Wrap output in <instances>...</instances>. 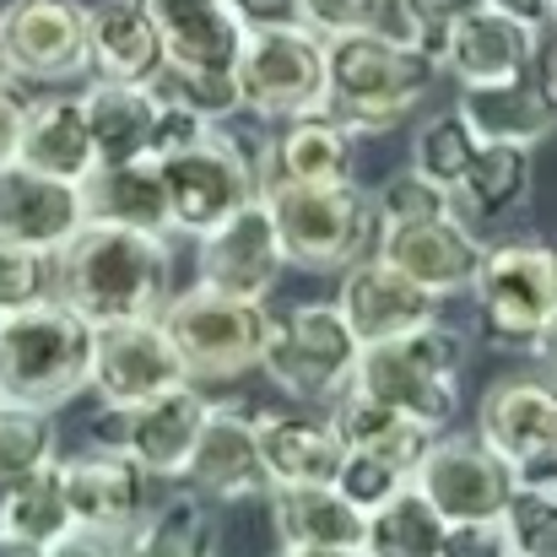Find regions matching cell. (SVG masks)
<instances>
[{"label": "cell", "mask_w": 557, "mask_h": 557, "mask_svg": "<svg viewBox=\"0 0 557 557\" xmlns=\"http://www.w3.org/2000/svg\"><path fill=\"white\" fill-rule=\"evenodd\" d=\"M476 438L504 455L515 471H531L557 449V379L542 373H515L487 384L476 406Z\"/></svg>", "instance_id": "obj_18"}, {"label": "cell", "mask_w": 557, "mask_h": 557, "mask_svg": "<svg viewBox=\"0 0 557 557\" xmlns=\"http://www.w3.org/2000/svg\"><path fill=\"white\" fill-rule=\"evenodd\" d=\"M449 520L406 482L395 498L363 515V557H438Z\"/></svg>", "instance_id": "obj_35"}, {"label": "cell", "mask_w": 557, "mask_h": 557, "mask_svg": "<svg viewBox=\"0 0 557 557\" xmlns=\"http://www.w3.org/2000/svg\"><path fill=\"white\" fill-rule=\"evenodd\" d=\"M125 557H216V525L200 493H163L147 520L125 536Z\"/></svg>", "instance_id": "obj_34"}, {"label": "cell", "mask_w": 557, "mask_h": 557, "mask_svg": "<svg viewBox=\"0 0 557 557\" xmlns=\"http://www.w3.org/2000/svg\"><path fill=\"white\" fill-rule=\"evenodd\" d=\"M271 525L282 547H363V509L336 482L271 487Z\"/></svg>", "instance_id": "obj_29"}, {"label": "cell", "mask_w": 557, "mask_h": 557, "mask_svg": "<svg viewBox=\"0 0 557 557\" xmlns=\"http://www.w3.org/2000/svg\"><path fill=\"white\" fill-rule=\"evenodd\" d=\"M185 487L200 493L206 504H238V498L271 493L260 438H255V411H244V406H211L206 411V428L189 449Z\"/></svg>", "instance_id": "obj_20"}, {"label": "cell", "mask_w": 557, "mask_h": 557, "mask_svg": "<svg viewBox=\"0 0 557 557\" xmlns=\"http://www.w3.org/2000/svg\"><path fill=\"white\" fill-rule=\"evenodd\" d=\"M0 325H5V314H0Z\"/></svg>", "instance_id": "obj_57"}, {"label": "cell", "mask_w": 557, "mask_h": 557, "mask_svg": "<svg viewBox=\"0 0 557 557\" xmlns=\"http://www.w3.org/2000/svg\"><path fill=\"white\" fill-rule=\"evenodd\" d=\"M547 16H553V22H557V0H553V11H547Z\"/></svg>", "instance_id": "obj_56"}, {"label": "cell", "mask_w": 557, "mask_h": 557, "mask_svg": "<svg viewBox=\"0 0 557 557\" xmlns=\"http://www.w3.org/2000/svg\"><path fill=\"white\" fill-rule=\"evenodd\" d=\"M276 557H363V547H282Z\"/></svg>", "instance_id": "obj_55"}, {"label": "cell", "mask_w": 557, "mask_h": 557, "mask_svg": "<svg viewBox=\"0 0 557 557\" xmlns=\"http://www.w3.org/2000/svg\"><path fill=\"white\" fill-rule=\"evenodd\" d=\"M60 271H54V249H33L16 238H0V314H22L38 304H54Z\"/></svg>", "instance_id": "obj_39"}, {"label": "cell", "mask_w": 557, "mask_h": 557, "mask_svg": "<svg viewBox=\"0 0 557 557\" xmlns=\"http://www.w3.org/2000/svg\"><path fill=\"white\" fill-rule=\"evenodd\" d=\"M49 460H60L54 455V411L0 400V493L16 487L22 476L44 471Z\"/></svg>", "instance_id": "obj_38"}, {"label": "cell", "mask_w": 557, "mask_h": 557, "mask_svg": "<svg viewBox=\"0 0 557 557\" xmlns=\"http://www.w3.org/2000/svg\"><path fill=\"white\" fill-rule=\"evenodd\" d=\"M531 358H536L542 369H553V373H557V309L547 314V325H542V331L531 336Z\"/></svg>", "instance_id": "obj_51"}, {"label": "cell", "mask_w": 557, "mask_h": 557, "mask_svg": "<svg viewBox=\"0 0 557 557\" xmlns=\"http://www.w3.org/2000/svg\"><path fill=\"white\" fill-rule=\"evenodd\" d=\"M0 71L16 82H65L87 71V5L76 0H5Z\"/></svg>", "instance_id": "obj_14"}, {"label": "cell", "mask_w": 557, "mask_h": 557, "mask_svg": "<svg viewBox=\"0 0 557 557\" xmlns=\"http://www.w3.org/2000/svg\"><path fill=\"white\" fill-rule=\"evenodd\" d=\"M358 336L347 331L336 304H298L293 314H271V336L260 369L298 406H331L358 369Z\"/></svg>", "instance_id": "obj_7"}, {"label": "cell", "mask_w": 557, "mask_h": 557, "mask_svg": "<svg viewBox=\"0 0 557 557\" xmlns=\"http://www.w3.org/2000/svg\"><path fill=\"white\" fill-rule=\"evenodd\" d=\"M82 109H87V131H92L98 169L152 158L158 98H152L147 87H136V82H92V87L82 92Z\"/></svg>", "instance_id": "obj_31"}, {"label": "cell", "mask_w": 557, "mask_h": 557, "mask_svg": "<svg viewBox=\"0 0 557 557\" xmlns=\"http://www.w3.org/2000/svg\"><path fill=\"white\" fill-rule=\"evenodd\" d=\"M406 482H411V471H400V466H389V460H379V455H363V449H347L342 466H336V487H342V498H352L363 515L379 509L384 498H395Z\"/></svg>", "instance_id": "obj_42"}, {"label": "cell", "mask_w": 557, "mask_h": 557, "mask_svg": "<svg viewBox=\"0 0 557 557\" xmlns=\"http://www.w3.org/2000/svg\"><path fill=\"white\" fill-rule=\"evenodd\" d=\"M438 65L400 33L358 27L325 38V114H336L352 136L395 131L433 87Z\"/></svg>", "instance_id": "obj_2"}, {"label": "cell", "mask_w": 557, "mask_h": 557, "mask_svg": "<svg viewBox=\"0 0 557 557\" xmlns=\"http://www.w3.org/2000/svg\"><path fill=\"white\" fill-rule=\"evenodd\" d=\"M92 379V325L54 304L5 314L0 325V395L16 406L60 411Z\"/></svg>", "instance_id": "obj_3"}, {"label": "cell", "mask_w": 557, "mask_h": 557, "mask_svg": "<svg viewBox=\"0 0 557 557\" xmlns=\"http://www.w3.org/2000/svg\"><path fill=\"white\" fill-rule=\"evenodd\" d=\"M244 33H276V27H304V0H227Z\"/></svg>", "instance_id": "obj_48"}, {"label": "cell", "mask_w": 557, "mask_h": 557, "mask_svg": "<svg viewBox=\"0 0 557 557\" xmlns=\"http://www.w3.org/2000/svg\"><path fill=\"white\" fill-rule=\"evenodd\" d=\"M358 180V136L314 109L287 120V131L265 147L260 163V185H352Z\"/></svg>", "instance_id": "obj_25"}, {"label": "cell", "mask_w": 557, "mask_h": 557, "mask_svg": "<svg viewBox=\"0 0 557 557\" xmlns=\"http://www.w3.org/2000/svg\"><path fill=\"white\" fill-rule=\"evenodd\" d=\"M158 320L185 363L189 384H200V379L216 384V379H238V373L260 369V352L271 336V309L260 298H233L206 282H195L189 293H174Z\"/></svg>", "instance_id": "obj_6"}, {"label": "cell", "mask_w": 557, "mask_h": 557, "mask_svg": "<svg viewBox=\"0 0 557 557\" xmlns=\"http://www.w3.org/2000/svg\"><path fill=\"white\" fill-rule=\"evenodd\" d=\"M87 71H98V82H136V87H147L163 71V38L141 0L87 5Z\"/></svg>", "instance_id": "obj_27"}, {"label": "cell", "mask_w": 557, "mask_h": 557, "mask_svg": "<svg viewBox=\"0 0 557 557\" xmlns=\"http://www.w3.org/2000/svg\"><path fill=\"white\" fill-rule=\"evenodd\" d=\"M87 200V222H114V227H136V233H174L169 216V189L158 158H136V163H114V169H92V180L82 185Z\"/></svg>", "instance_id": "obj_30"}, {"label": "cell", "mask_w": 557, "mask_h": 557, "mask_svg": "<svg viewBox=\"0 0 557 557\" xmlns=\"http://www.w3.org/2000/svg\"><path fill=\"white\" fill-rule=\"evenodd\" d=\"M54 271H60L54 298L65 309H76L87 325H114V320L163 314L174 255H169V238H158V233L82 222L54 249Z\"/></svg>", "instance_id": "obj_1"}, {"label": "cell", "mask_w": 557, "mask_h": 557, "mask_svg": "<svg viewBox=\"0 0 557 557\" xmlns=\"http://www.w3.org/2000/svg\"><path fill=\"white\" fill-rule=\"evenodd\" d=\"M82 222H87L82 185L49 180L16 158L0 163V238H16L33 249H60Z\"/></svg>", "instance_id": "obj_24"}, {"label": "cell", "mask_w": 557, "mask_h": 557, "mask_svg": "<svg viewBox=\"0 0 557 557\" xmlns=\"http://www.w3.org/2000/svg\"><path fill=\"white\" fill-rule=\"evenodd\" d=\"M0 400H5V395H0Z\"/></svg>", "instance_id": "obj_58"}, {"label": "cell", "mask_w": 557, "mask_h": 557, "mask_svg": "<svg viewBox=\"0 0 557 557\" xmlns=\"http://www.w3.org/2000/svg\"><path fill=\"white\" fill-rule=\"evenodd\" d=\"M542 49H547L542 22L498 11V5H476L466 22L449 27L438 49V71H449L460 87H493V82L520 76Z\"/></svg>", "instance_id": "obj_19"}, {"label": "cell", "mask_w": 557, "mask_h": 557, "mask_svg": "<svg viewBox=\"0 0 557 557\" xmlns=\"http://www.w3.org/2000/svg\"><path fill=\"white\" fill-rule=\"evenodd\" d=\"M520 482H536V487H553L557 493V449L547 455V460H536L531 471H520Z\"/></svg>", "instance_id": "obj_54"}, {"label": "cell", "mask_w": 557, "mask_h": 557, "mask_svg": "<svg viewBox=\"0 0 557 557\" xmlns=\"http://www.w3.org/2000/svg\"><path fill=\"white\" fill-rule=\"evenodd\" d=\"M195 282L216 287V293H233V298H260L282 282L287 271V249L276 238V222L265 211V200L255 195L244 211H233L227 222H216L211 233H200L195 244Z\"/></svg>", "instance_id": "obj_17"}, {"label": "cell", "mask_w": 557, "mask_h": 557, "mask_svg": "<svg viewBox=\"0 0 557 557\" xmlns=\"http://www.w3.org/2000/svg\"><path fill=\"white\" fill-rule=\"evenodd\" d=\"M16 163L49 174V180H65V185H87L92 169H98V152H92V131H87V109L82 98H38L27 109V125H22V141H16Z\"/></svg>", "instance_id": "obj_28"}, {"label": "cell", "mask_w": 557, "mask_h": 557, "mask_svg": "<svg viewBox=\"0 0 557 557\" xmlns=\"http://www.w3.org/2000/svg\"><path fill=\"white\" fill-rule=\"evenodd\" d=\"M438 557H515L509 525H504V520H455V525L444 531Z\"/></svg>", "instance_id": "obj_46"}, {"label": "cell", "mask_w": 557, "mask_h": 557, "mask_svg": "<svg viewBox=\"0 0 557 557\" xmlns=\"http://www.w3.org/2000/svg\"><path fill=\"white\" fill-rule=\"evenodd\" d=\"M373 211H379V222H406V216H433V211H455V206H449V189L444 185H433L417 169H400V174H389L379 185Z\"/></svg>", "instance_id": "obj_43"}, {"label": "cell", "mask_w": 557, "mask_h": 557, "mask_svg": "<svg viewBox=\"0 0 557 557\" xmlns=\"http://www.w3.org/2000/svg\"><path fill=\"white\" fill-rule=\"evenodd\" d=\"M163 38V65L180 71H233L244 49V27L227 0H141Z\"/></svg>", "instance_id": "obj_26"}, {"label": "cell", "mask_w": 557, "mask_h": 557, "mask_svg": "<svg viewBox=\"0 0 557 557\" xmlns=\"http://www.w3.org/2000/svg\"><path fill=\"white\" fill-rule=\"evenodd\" d=\"M476 5H487V0H400L406 38H411L417 49H428V54H433V65H438V49H444L449 27H455V22H466Z\"/></svg>", "instance_id": "obj_44"}, {"label": "cell", "mask_w": 557, "mask_h": 557, "mask_svg": "<svg viewBox=\"0 0 557 557\" xmlns=\"http://www.w3.org/2000/svg\"><path fill=\"white\" fill-rule=\"evenodd\" d=\"M0 557H49V547H38V542H27V536L0 531Z\"/></svg>", "instance_id": "obj_53"}, {"label": "cell", "mask_w": 557, "mask_h": 557, "mask_svg": "<svg viewBox=\"0 0 557 557\" xmlns=\"http://www.w3.org/2000/svg\"><path fill=\"white\" fill-rule=\"evenodd\" d=\"M27 109H33V98L22 92V82H16L11 71H0V163L16 158V141H22Z\"/></svg>", "instance_id": "obj_49"}, {"label": "cell", "mask_w": 557, "mask_h": 557, "mask_svg": "<svg viewBox=\"0 0 557 557\" xmlns=\"http://www.w3.org/2000/svg\"><path fill=\"white\" fill-rule=\"evenodd\" d=\"M531 195V147H509V141H482L476 163L460 174V185L449 189V206L460 222L487 227L509 211H520Z\"/></svg>", "instance_id": "obj_33"}, {"label": "cell", "mask_w": 557, "mask_h": 557, "mask_svg": "<svg viewBox=\"0 0 557 557\" xmlns=\"http://www.w3.org/2000/svg\"><path fill=\"white\" fill-rule=\"evenodd\" d=\"M504 525H509L515 557H557V493L520 482L509 509H504Z\"/></svg>", "instance_id": "obj_41"}, {"label": "cell", "mask_w": 557, "mask_h": 557, "mask_svg": "<svg viewBox=\"0 0 557 557\" xmlns=\"http://www.w3.org/2000/svg\"><path fill=\"white\" fill-rule=\"evenodd\" d=\"M331 422H336V433H342L347 449L379 455V460H389V466H400V471H417V460H422L428 444H433V428H428V422H417V417H406V411L373 400V395L352 389V384L331 400Z\"/></svg>", "instance_id": "obj_32"}, {"label": "cell", "mask_w": 557, "mask_h": 557, "mask_svg": "<svg viewBox=\"0 0 557 557\" xmlns=\"http://www.w3.org/2000/svg\"><path fill=\"white\" fill-rule=\"evenodd\" d=\"M238 103L265 120H298L325 109V38L314 27L249 33L233 65Z\"/></svg>", "instance_id": "obj_9"}, {"label": "cell", "mask_w": 557, "mask_h": 557, "mask_svg": "<svg viewBox=\"0 0 557 557\" xmlns=\"http://www.w3.org/2000/svg\"><path fill=\"white\" fill-rule=\"evenodd\" d=\"M384 0H304V27H314L320 38L336 33H358V27H379Z\"/></svg>", "instance_id": "obj_45"}, {"label": "cell", "mask_w": 557, "mask_h": 557, "mask_svg": "<svg viewBox=\"0 0 557 557\" xmlns=\"http://www.w3.org/2000/svg\"><path fill=\"white\" fill-rule=\"evenodd\" d=\"M211 131V120L206 114H195V109H180V103H158V125H152V158H169V152H180L189 141H200Z\"/></svg>", "instance_id": "obj_47"}, {"label": "cell", "mask_w": 557, "mask_h": 557, "mask_svg": "<svg viewBox=\"0 0 557 557\" xmlns=\"http://www.w3.org/2000/svg\"><path fill=\"white\" fill-rule=\"evenodd\" d=\"M147 92H152L158 103H180V109L206 114L211 125L244 109V103H238L233 71H180V65H163V71L147 82Z\"/></svg>", "instance_id": "obj_40"}, {"label": "cell", "mask_w": 557, "mask_h": 557, "mask_svg": "<svg viewBox=\"0 0 557 557\" xmlns=\"http://www.w3.org/2000/svg\"><path fill=\"white\" fill-rule=\"evenodd\" d=\"M158 169H163V189H169L174 233H195V238L211 233L216 222H227L233 211H244L260 195V169L216 125L200 141L158 158Z\"/></svg>", "instance_id": "obj_8"}, {"label": "cell", "mask_w": 557, "mask_h": 557, "mask_svg": "<svg viewBox=\"0 0 557 557\" xmlns=\"http://www.w3.org/2000/svg\"><path fill=\"white\" fill-rule=\"evenodd\" d=\"M0 531L27 536L38 547H54L65 531H76L65 487H60V460H49L44 471H33V476H22L16 487L0 493Z\"/></svg>", "instance_id": "obj_36"}, {"label": "cell", "mask_w": 557, "mask_h": 557, "mask_svg": "<svg viewBox=\"0 0 557 557\" xmlns=\"http://www.w3.org/2000/svg\"><path fill=\"white\" fill-rule=\"evenodd\" d=\"M60 487H65V504H71L76 531H103V536H120V542L163 498V482L147 476L131 455H120L109 444H92L82 455H65L60 460Z\"/></svg>", "instance_id": "obj_13"}, {"label": "cell", "mask_w": 557, "mask_h": 557, "mask_svg": "<svg viewBox=\"0 0 557 557\" xmlns=\"http://www.w3.org/2000/svg\"><path fill=\"white\" fill-rule=\"evenodd\" d=\"M471 293L498 342H531L557 309V249L536 238L482 249Z\"/></svg>", "instance_id": "obj_12"}, {"label": "cell", "mask_w": 557, "mask_h": 557, "mask_svg": "<svg viewBox=\"0 0 557 557\" xmlns=\"http://www.w3.org/2000/svg\"><path fill=\"white\" fill-rule=\"evenodd\" d=\"M49 557H125V542L120 536H103V531H65Z\"/></svg>", "instance_id": "obj_50"}, {"label": "cell", "mask_w": 557, "mask_h": 557, "mask_svg": "<svg viewBox=\"0 0 557 557\" xmlns=\"http://www.w3.org/2000/svg\"><path fill=\"white\" fill-rule=\"evenodd\" d=\"M460 373H466V336L433 320L406 336L363 347L352 369V389L444 433L460 411Z\"/></svg>", "instance_id": "obj_4"}, {"label": "cell", "mask_w": 557, "mask_h": 557, "mask_svg": "<svg viewBox=\"0 0 557 557\" xmlns=\"http://www.w3.org/2000/svg\"><path fill=\"white\" fill-rule=\"evenodd\" d=\"M255 438L271 487H304V482H336V466L347 455L331 417L314 406H271L255 411Z\"/></svg>", "instance_id": "obj_23"}, {"label": "cell", "mask_w": 557, "mask_h": 557, "mask_svg": "<svg viewBox=\"0 0 557 557\" xmlns=\"http://www.w3.org/2000/svg\"><path fill=\"white\" fill-rule=\"evenodd\" d=\"M185 379L189 373L158 314L92 325V379H87V389H98L103 406H136V400H152V395H163Z\"/></svg>", "instance_id": "obj_15"}, {"label": "cell", "mask_w": 557, "mask_h": 557, "mask_svg": "<svg viewBox=\"0 0 557 557\" xmlns=\"http://www.w3.org/2000/svg\"><path fill=\"white\" fill-rule=\"evenodd\" d=\"M336 309H342L347 331L358 336V347L406 336V331L438 320V298L422 293L411 276H400V271H395L389 260H379V255H363V260H352V265L342 271Z\"/></svg>", "instance_id": "obj_21"}, {"label": "cell", "mask_w": 557, "mask_h": 557, "mask_svg": "<svg viewBox=\"0 0 557 557\" xmlns=\"http://www.w3.org/2000/svg\"><path fill=\"white\" fill-rule=\"evenodd\" d=\"M379 260H389L400 276H411L422 293L449 298L466 293L476 265H482V238L471 222H460L455 211H433V216H406V222H379Z\"/></svg>", "instance_id": "obj_16"}, {"label": "cell", "mask_w": 557, "mask_h": 557, "mask_svg": "<svg viewBox=\"0 0 557 557\" xmlns=\"http://www.w3.org/2000/svg\"><path fill=\"white\" fill-rule=\"evenodd\" d=\"M411 487L455 525V520H504L520 471L493 455L476 433H433L428 455L411 471Z\"/></svg>", "instance_id": "obj_10"}, {"label": "cell", "mask_w": 557, "mask_h": 557, "mask_svg": "<svg viewBox=\"0 0 557 557\" xmlns=\"http://www.w3.org/2000/svg\"><path fill=\"white\" fill-rule=\"evenodd\" d=\"M487 5L515 11V16H531V22H547V11H553V0H487Z\"/></svg>", "instance_id": "obj_52"}, {"label": "cell", "mask_w": 557, "mask_h": 557, "mask_svg": "<svg viewBox=\"0 0 557 557\" xmlns=\"http://www.w3.org/2000/svg\"><path fill=\"white\" fill-rule=\"evenodd\" d=\"M476 152H482V136H476V125H471V120L460 114V103H455V109L433 114V120L417 131V141H411V169L428 174L433 185L455 189L460 174L476 163Z\"/></svg>", "instance_id": "obj_37"}, {"label": "cell", "mask_w": 557, "mask_h": 557, "mask_svg": "<svg viewBox=\"0 0 557 557\" xmlns=\"http://www.w3.org/2000/svg\"><path fill=\"white\" fill-rule=\"evenodd\" d=\"M460 114L476 125L482 141H509V147H536L557 131V60L542 49L520 76L493 82V87H460Z\"/></svg>", "instance_id": "obj_22"}, {"label": "cell", "mask_w": 557, "mask_h": 557, "mask_svg": "<svg viewBox=\"0 0 557 557\" xmlns=\"http://www.w3.org/2000/svg\"><path fill=\"white\" fill-rule=\"evenodd\" d=\"M206 411L211 400L195 389V384H174L152 400H136V406H103L98 417V444L131 455L147 476L158 482H185L189 449L206 428Z\"/></svg>", "instance_id": "obj_11"}, {"label": "cell", "mask_w": 557, "mask_h": 557, "mask_svg": "<svg viewBox=\"0 0 557 557\" xmlns=\"http://www.w3.org/2000/svg\"><path fill=\"white\" fill-rule=\"evenodd\" d=\"M260 200L276 222V238L287 249V265L304 271H347L363 260L379 233L373 195L352 185H260Z\"/></svg>", "instance_id": "obj_5"}]
</instances>
